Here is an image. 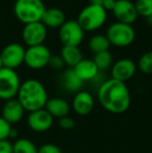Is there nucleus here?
<instances>
[{
    "label": "nucleus",
    "mask_w": 152,
    "mask_h": 153,
    "mask_svg": "<svg viewBox=\"0 0 152 153\" xmlns=\"http://www.w3.org/2000/svg\"><path fill=\"white\" fill-rule=\"evenodd\" d=\"M46 10L43 0H16L14 14L23 24L40 22Z\"/></svg>",
    "instance_id": "nucleus-3"
},
{
    "label": "nucleus",
    "mask_w": 152,
    "mask_h": 153,
    "mask_svg": "<svg viewBox=\"0 0 152 153\" xmlns=\"http://www.w3.org/2000/svg\"><path fill=\"white\" fill-rule=\"evenodd\" d=\"M25 50L26 49L23 47V45L19 43H10L6 45L0 52L4 68L16 70L24 64Z\"/></svg>",
    "instance_id": "nucleus-9"
},
{
    "label": "nucleus",
    "mask_w": 152,
    "mask_h": 153,
    "mask_svg": "<svg viewBox=\"0 0 152 153\" xmlns=\"http://www.w3.org/2000/svg\"><path fill=\"white\" fill-rule=\"evenodd\" d=\"M25 109L17 98L10 99L4 102L1 111V117L10 125L17 124L24 117Z\"/></svg>",
    "instance_id": "nucleus-15"
},
{
    "label": "nucleus",
    "mask_w": 152,
    "mask_h": 153,
    "mask_svg": "<svg viewBox=\"0 0 152 153\" xmlns=\"http://www.w3.org/2000/svg\"><path fill=\"white\" fill-rule=\"evenodd\" d=\"M3 68V62H2V59H1V54H0V69Z\"/></svg>",
    "instance_id": "nucleus-35"
},
{
    "label": "nucleus",
    "mask_w": 152,
    "mask_h": 153,
    "mask_svg": "<svg viewBox=\"0 0 152 153\" xmlns=\"http://www.w3.org/2000/svg\"><path fill=\"white\" fill-rule=\"evenodd\" d=\"M48 67H50L52 70L62 71L65 69L66 65H65V62H64L63 59L61 57V55H51Z\"/></svg>",
    "instance_id": "nucleus-27"
},
{
    "label": "nucleus",
    "mask_w": 152,
    "mask_h": 153,
    "mask_svg": "<svg viewBox=\"0 0 152 153\" xmlns=\"http://www.w3.org/2000/svg\"><path fill=\"white\" fill-rule=\"evenodd\" d=\"M105 36L110 45L118 48H125L134 42L136 30L132 25L117 21L108 26Z\"/></svg>",
    "instance_id": "nucleus-5"
},
{
    "label": "nucleus",
    "mask_w": 152,
    "mask_h": 153,
    "mask_svg": "<svg viewBox=\"0 0 152 153\" xmlns=\"http://www.w3.org/2000/svg\"><path fill=\"white\" fill-rule=\"evenodd\" d=\"M16 98L21 103L25 111L31 113L45 108L49 97L46 88L40 80L29 78L21 82Z\"/></svg>",
    "instance_id": "nucleus-2"
},
{
    "label": "nucleus",
    "mask_w": 152,
    "mask_h": 153,
    "mask_svg": "<svg viewBox=\"0 0 152 153\" xmlns=\"http://www.w3.org/2000/svg\"><path fill=\"white\" fill-rule=\"evenodd\" d=\"M21 80L16 70L8 68L0 69V99L4 101L17 97Z\"/></svg>",
    "instance_id": "nucleus-6"
},
{
    "label": "nucleus",
    "mask_w": 152,
    "mask_h": 153,
    "mask_svg": "<svg viewBox=\"0 0 152 153\" xmlns=\"http://www.w3.org/2000/svg\"><path fill=\"white\" fill-rule=\"evenodd\" d=\"M54 124V118L45 108L31 111L27 116V125L35 132L42 133L50 130Z\"/></svg>",
    "instance_id": "nucleus-11"
},
{
    "label": "nucleus",
    "mask_w": 152,
    "mask_h": 153,
    "mask_svg": "<svg viewBox=\"0 0 152 153\" xmlns=\"http://www.w3.org/2000/svg\"><path fill=\"white\" fill-rule=\"evenodd\" d=\"M66 21V15L63 10L57 7H50L45 10L41 22L47 28H59Z\"/></svg>",
    "instance_id": "nucleus-19"
},
{
    "label": "nucleus",
    "mask_w": 152,
    "mask_h": 153,
    "mask_svg": "<svg viewBox=\"0 0 152 153\" xmlns=\"http://www.w3.org/2000/svg\"><path fill=\"white\" fill-rule=\"evenodd\" d=\"M59 85L61 87L68 93L76 94L77 92L81 91L83 82L77 77L73 69H66L63 71L59 77Z\"/></svg>",
    "instance_id": "nucleus-18"
},
{
    "label": "nucleus",
    "mask_w": 152,
    "mask_h": 153,
    "mask_svg": "<svg viewBox=\"0 0 152 153\" xmlns=\"http://www.w3.org/2000/svg\"><path fill=\"white\" fill-rule=\"evenodd\" d=\"M13 127L8 122H6L3 118L0 116V141L2 140H8Z\"/></svg>",
    "instance_id": "nucleus-26"
},
{
    "label": "nucleus",
    "mask_w": 152,
    "mask_h": 153,
    "mask_svg": "<svg viewBox=\"0 0 152 153\" xmlns=\"http://www.w3.org/2000/svg\"><path fill=\"white\" fill-rule=\"evenodd\" d=\"M146 21H147V24L150 25V26H152V16L149 17V18H147Z\"/></svg>",
    "instance_id": "nucleus-34"
},
{
    "label": "nucleus",
    "mask_w": 152,
    "mask_h": 153,
    "mask_svg": "<svg viewBox=\"0 0 152 153\" xmlns=\"http://www.w3.org/2000/svg\"><path fill=\"white\" fill-rule=\"evenodd\" d=\"M103 0H90V4H95V5H102Z\"/></svg>",
    "instance_id": "nucleus-32"
},
{
    "label": "nucleus",
    "mask_w": 152,
    "mask_h": 153,
    "mask_svg": "<svg viewBox=\"0 0 152 153\" xmlns=\"http://www.w3.org/2000/svg\"><path fill=\"white\" fill-rule=\"evenodd\" d=\"M47 27L42 22L25 24L22 30V40L27 47L43 45L47 38Z\"/></svg>",
    "instance_id": "nucleus-10"
},
{
    "label": "nucleus",
    "mask_w": 152,
    "mask_h": 153,
    "mask_svg": "<svg viewBox=\"0 0 152 153\" xmlns=\"http://www.w3.org/2000/svg\"><path fill=\"white\" fill-rule=\"evenodd\" d=\"M45 109L52 116L54 119H61L66 116H69L71 111V105L66 99L62 97H53L49 98L45 105Z\"/></svg>",
    "instance_id": "nucleus-17"
},
{
    "label": "nucleus",
    "mask_w": 152,
    "mask_h": 153,
    "mask_svg": "<svg viewBox=\"0 0 152 153\" xmlns=\"http://www.w3.org/2000/svg\"><path fill=\"white\" fill-rule=\"evenodd\" d=\"M108 12L101 5L87 4L80 10L77 22L85 31H95L101 28L106 22Z\"/></svg>",
    "instance_id": "nucleus-4"
},
{
    "label": "nucleus",
    "mask_w": 152,
    "mask_h": 153,
    "mask_svg": "<svg viewBox=\"0 0 152 153\" xmlns=\"http://www.w3.org/2000/svg\"><path fill=\"white\" fill-rule=\"evenodd\" d=\"M38 153H63L61 148L57 145L52 143L43 144L41 147L38 148Z\"/></svg>",
    "instance_id": "nucleus-29"
},
{
    "label": "nucleus",
    "mask_w": 152,
    "mask_h": 153,
    "mask_svg": "<svg viewBox=\"0 0 152 153\" xmlns=\"http://www.w3.org/2000/svg\"><path fill=\"white\" fill-rule=\"evenodd\" d=\"M113 14L118 22L129 25L133 24L139 17L136 14L134 3L130 0H117L114 10H113Z\"/></svg>",
    "instance_id": "nucleus-14"
},
{
    "label": "nucleus",
    "mask_w": 152,
    "mask_h": 153,
    "mask_svg": "<svg viewBox=\"0 0 152 153\" xmlns=\"http://www.w3.org/2000/svg\"><path fill=\"white\" fill-rule=\"evenodd\" d=\"M140 72L146 75L152 74V51H147L141 55L136 65Z\"/></svg>",
    "instance_id": "nucleus-24"
},
{
    "label": "nucleus",
    "mask_w": 152,
    "mask_h": 153,
    "mask_svg": "<svg viewBox=\"0 0 152 153\" xmlns=\"http://www.w3.org/2000/svg\"><path fill=\"white\" fill-rule=\"evenodd\" d=\"M97 100L108 113L121 115L129 109L131 95L125 82L108 78L102 81L98 87Z\"/></svg>",
    "instance_id": "nucleus-1"
},
{
    "label": "nucleus",
    "mask_w": 152,
    "mask_h": 153,
    "mask_svg": "<svg viewBox=\"0 0 152 153\" xmlns=\"http://www.w3.org/2000/svg\"><path fill=\"white\" fill-rule=\"evenodd\" d=\"M73 71L82 82L94 81L100 73L94 61L90 59H82L74 67Z\"/></svg>",
    "instance_id": "nucleus-16"
},
{
    "label": "nucleus",
    "mask_w": 152,
    "mask_h": 153,
    "mask_svg": "<svg viewBox=\"0 0 152 153\" xmlns=\"http://www.w3.org/2000/svg\"><path fill=\"white\" fill-rule=\"evenodd\" d=\"M134 6L139 17L147 19L152 16V0H136Z\"/></svg>",
    "instance_id": "nucleus-25"
},
{
    "label": "nucleus",
    "mask_w": 152,
    "mask_h": 153,
    "mask_svg": "<svg viewBox=\"0 0 152 153\" xmlns=\"http://www.w3.org/2000/svg\"><path fill=\"white\" fill-rule=\"evenodd\" d=\"M51 55L50 49L44 44L27 47L25 50L24 64L33 70H41L48 67Z\"/></svg>",
    "instance_id": "nucleus-8"
},
{
    "label": "nucleus",
    "mask_w": 152,
    "mask_h": 153,
    "mask_svg": "<svg viewBox=\"0 0 152 153\" xmlns=\"http://www.w3.org/2000/svg\"><path fill=\"white\" fill-rule=\"evenodd\" d=\"M95 107V98L87 91H79L74 94L71 102V109L78 116L85 117L93 111Z\"/></svg>",
    "instance_id": "nucleus-13"
},
{
    "label": "nucleus",
    "mask_w": 152,
    "mask_h": 153,
    "mask_svg": "<svg viewBox=\"0 0 152 153\" xmlns=\"http://www.w3.org/2000/svg\"><path fill=\"white\" fill-rule=\"evenodd\" d=\"M116 1H117V0H103L101 6L106 12H110V10L113 12V10H114V7L116 5Z\"/></svg>",
    "instance_id": "nucleus-31"
},
{
    "label": "nucleus",
    "mask_w": 152,
    "mask_h": 153,
    "mask_svg": "<svg viewBox=\"0 0 152 153\" xmlns=\"http://www.w3.org/2000/svg\"><path fill=\"white\" fill-rule=\"evenodd\" d=\"M110 47V44L105 34H94L89 40V48L94 54L103 52V51H108Z\"/></svg>",
    "instance_id": "nucleus-21"
},
{
    "label": "nucleus",
    "mask_w": 152,
    "mask_h": 153,
    "mask_svg": "<svg viewBox=\"0 0 152 153\" xmlns=\"http://www.w3.org/2000/svg\"><path fill=\"white\" fill-rule=\"evenodd\" d=\"M93 61L95 62L96 66H97L98 70H99L100 72L110 69L113 64H114L113 54L110 52V50L103 51V52L97 53V54H94Z\"/></svg>",
    "instance_id": "nucleus-23"
},
{
    "label": "nucleus",
    "mask_w": 152,
    "mask_h": 153,
    "mask_svg": "<svg viewBox=\"0 0 152 153\" xmlns=\"http://www.w3.org/2000/svg\"><path fill=\"white\" fill-rule=\"evenodd\" d=\"M17 135H18V131L16 130V129L13 128L12 131H10V137H16Z\"/></svg>",
    "instance_id": "nucleus-33"
},
{
    "label": "nucleus",
    "mask_w": 152,
    "mask_h": 153,
    "mask_svg": "<svg viewBox=\"0 0 152 153\" xmlns=\"http://www.w3.org/2000/svg\"><path fill=\"white\" fill-rule=\"evenodd\" d=\"M13 153H38V147L33 141L21 137L13 143Z\"/></svg>",
    "instance_id": "nucleus-22"
},
{
    "label": "nucleus",
    "mask_w": 152,
    "mask_h": 153,
    "mask_svg": "<svg viewBox=\"0 0 152 153\" xmlns=\"http://www.w3.org/2000/svg\"><path fill=\"white\" fill-rule=\"evenodd\" d=\"M136 64L131 59H120L113 64L110 68V78L125 82L132 78L136 73Z\"/></svg>",
    "instance_id": "nucleus-12"
},
{
    "label": "nucleus",
    "mask_w": 152,
    "mask_h": 153,
    "mask_svg": "<svg viewBox=\"0 0 152 153\" xmlns=\"http://www.w3.org/2000/svg\"><path fill=\"white\" fill-rule=\"evenodd\" d=\"M0 153H13V143L8 140L0 141Z\"/></svg>",
    "instance_id": "nucleus-30"
},
{
    "label": "nucleus",
    "mask_w": 152,
    "mask_h": 153,
    "mask_svg": "<svg viewBox=\"0 0 152 153\" xmlns=\"http://www.w3.org/2000/svg\"><path fill=\"white\" fill-rule=\"evenodd\" d=\"M59 55L63 59L66 67H68L70 69H73L83 59L80 49L78 47L72 46H63Z\"/></svg>",
    "instance_id": "nucleus-20"
},
{
    "label": "nucleus",
    "mask_w": 152,
    "mask_h": 153,
    "mask_svg": "<svg viewBox=\"0 0 152 153\" xmlns=\"http://www.w3.org/2000/svg\"><path fill=\"white\" fill-rule=\"evenodd\" d=\"M59 39L63 46L79 47L85 39V30L77 20H67L59 28Z\"/></svg>",
    "instance_id": "nucleus-7"
},
{
    "label": "nucleus",
    "mask_w": 152,
    "mask_h": 153,
    "mask_svg": "<svg viewBox=\"0 0 152 153\" xmlns=\"http://www.w3.org/2000/svg\"><path fill=\"white\" fill-rule=\"evenodd\" d=\"M57 124H59V128L63 129V130H72L75 127V121L70 116H66V117L59 119Z\"/></svg>",
    "instance_id": "nucleus-28"
}]
</instances>
